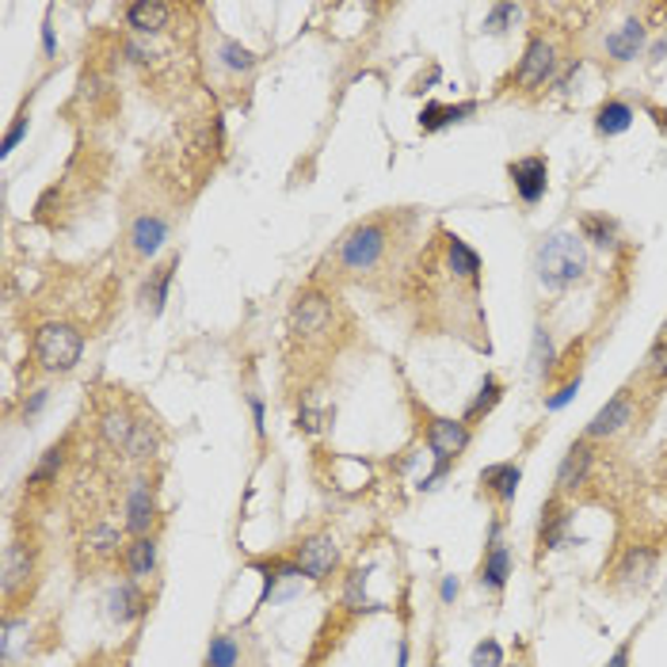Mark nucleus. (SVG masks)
Instances as JSON below:
<instances>
[{
  "label": "nucleus",
  "mask_w": 667,
  "mask_h": 667,
  "mask_svg": "<svg viewBox=\"0 0 667 667\" xmlns=\"http://www.w3.org/2000/svg\"><path fill=\"white\" fill-rule=\"evenodd\" d=\"M153 610V595L150 584H134V580H122L119 587L111 592V618L119 626L142 622L145 615Z\"/></svg>",
  "instance_id": "nucleus-24"
},
{
  "label": "nucleus",
  "mask_w": 667,
  "mask_h": 667,
  "mask_svg": "<svg viewBox=\"0 0 667 667\" xmlns=\"http://www.w3.org/2000/svg\"><path fill=\"white\" fill-rule=\"evenodd\" d=\"M408 229H413L408 211H382L355 222L321 263V275L332 286L393 283V271H408Z\"/></svg>",
  "instance_id": "nucleus-1"
},
{
  "label": "nucleus",
  "mask_w": 667,
  "mask_h": 667,
  "mask_svg": "<svg viewBox=\"0 0 667 667\" xmlns=\"http://www.w3.org/2000/svg\"><path fill=\"white\" fill-rule=\"evenodd\" d=\"M664 538H630L603 564V587L615 595H641L660 569Z\"/></svg>",
  "instance_id": "nucleus-7"
},
{
  "label": "nucleus",
  "mask_w": 667,
  "mask_h": 667,
  "mask_svg": "<svg viewBox=\"0 0 667 667\" xmlns=\"http://www.w3.org/2000/svg\"><path fill=\"white\" fill-rule=\"evenodd\" d=\"M653 480H656V488L667 496V446L660 450V457H656V465H653Z\"/></svg>",
  "instance_id": "nucleus-39"
},
{
  "label": "nucleus",
  "mask_w": 667,
  "mask_h": 667,
  "mask_svg": "<svg viewBox=\"0 0 667 667\" xmlns=\"http://www.w3.org/2000/svg\"><path fill=\"white\" fill-rule=\"evenodd\" d=\"M561 43H557L553 31H534L531 38H526V50H523V61H519V69L511 73V92L523 99H538L541 92L549 88V84L557 81V73H561L564 58H561Z\"/></svg>",
  "instance_id": "nucleus-12"
},
{
  "label": "nucleus",
  "mask_w": 667,
  "mask_h": 667,
  "mask_svg": "<svg viewBox=\"0 0 667 667\" xmlns=\"http://www.w3.org/2000/svg\"><path fill=\"white\" fill-rule=\"evenodd\" d=\"M534 271H538V283L553 294L576 286L587 271L584 237L580 233H549V237H541L538 252H534Z\"/></svg>",
  "instance_id": "nucleus-8"
},
{
  "label": "nucleus",
  "mask_w": 667,
  "mask_h": 667,
  "mask_svg": "<svg viewBox=\"0 0 667 667\" xmlns=\"http://www.w3.org/2000/svg\"><path fill=\"white\" fill-rule=\"evenodd\" d=\"M23 134H27V115H20V119L12 122V130H8V138H4V157L15 150V145H20V138H23Z\"/></svg>",
  "instance_id": "nucleus-38"
},
{
  "label": "nucleus",
  "mask_w": 667,
  "mask_h": 667,
  "mask_svg": "<svg viewBox=\"0 0 667 667\" xmlns=\"http://www.w3.org/2000/svg\"><path fill=\"white\" fill-rule=\"evenodd\" d=\"M454 595H457V584H454V580H446V584H443V599L450 603Z\"/></svg>",
  "instance_id": "nucleus-42"
},
{
  "label": "nucleus",
  "mask_w": 667,
  "mask_h": 667,
  "mask_svg": "<svg viewBox=\"0 0 667 667\" xmlns=\"http://www.w3.org/2000/svg\"><path fill=\"white\" fill-rule=\"evenodd\" d=\"M160 564V534H145V538H130L127 549H122L119 561V576L134 580V584H150L157 576Z\"/></svg>",
  "instance_id": "nucleus-21"
},
{
  "label": "nucleus",
  "mask_w": 667,
  "mask_h": 667,
  "mask_svg": "<svg viewBox=\"0 0 667 667\" xmlns=\"http://www.w3.org/2000/svg\"><path fill=\"white\" fill-rule=\"evenodd\" d=\"M580 237L592 240V245H599V248H615L618 225L610 222L607 214H584V218H580Z\"/></svg>",
  "instance_id": "nucleus-31"
},
{
  "label": "nucleus",
  "mask_w": 667,
  "mask_h": 667,
  "mask_svg": "<svg viewBox=\"0 0 667 667\" xmlns=\"http://www.w3.org/2000/svg\"><path fill=\"white\" fill-rule=\"evenodd\" d=\"M203 667H263V648L255 633H248L245 626L218 630L206 645Z\"/></svg>",
  "instance_id": "nucleus-16"
},
{
  "label": "nucleus",
  "mask_w": 667,
  "mask_h": 667,
  "mask_svg": "<svg viewBox=\"0 0 667 667\" xmlns=\"http://www.w3.org/2000/svg\"><path fill=\"white\" fill-rule=\"evenodd\" d=\"M416 416H420L424 446H428L431 457H436V469H431V477L424 480V488H431L439 477H446V473L462 462V454L473 443V428L465 420H450V416L428 413V408H416Z\"/></svg>",
  "instance_id": "nucleus-14"
},
{
  "label": "nucleus",
  "mask_w": 667,
  "mask_h": 667,
  "mask_svg": "<svg viewBox=\"0 0 667 667\" xmlns=\"http://www.w3.org/2000/svg\"><path fill=\"white\" fill-rule=\"evenodd\" d=\"M176 267H180V255L172 252L165 263H157V267H150V275H145V283H142V301H145V309H150L153 317H160V313H165L168 286H172Z\"/></svg>",
  "instance_id": "nucleus-26"
},
{
  "label": "nucleus",
  "mask_w": 667,
  "mask_h": 667,
  "mask_svg": "<svg viewBox=\"0 0 667 667\" xmlns=\"http://www.w3.org/2000/svg\"><path fill=\"white\" fill-rule=\"evenodd\" d=\"M603 457H607V446H599V443H592V439L580 436L576 443L569 446V454L561 457V465H557L553 492L564 496L569 503L603 500V485H599Z\"/></svg>",
  "instance_id": "nucleus-10"
},
{
  "label": "nucleus",
  "mask_w": 667,
  "mask_h": 667,
  "mask_svg": "<svg viewBox=\"0 0 667 667\" xmlns=\"http://www.w3.org/2000/svg\"><path fill=\"white\" fill-rule=\"evenodd\" d=\"M576 390H580V378H572V382H564L561 390H557L553 397L546 401V408H564V405H569V401H572V393H576Z\"/></svg>",
  "instance_id": "nucleus-37"
},
{
  "label": "nucleus",
  "mask_w": 667,
  "mask_h": 667,
  "mask_svg": "<svg viewBox=\"0 0 667 667\" xmlns=\"http://www.w3.org/2000/svg\"><path fill=\"white\" fill-rule=\"evenodd\" d=\"M515 15H519L515 4H492V12H488L485 27L492 31V35H503V31H508V23L515 20Z\"/></svg>",
  "instance_id": "nucleus-35"
},
{
  "label": "nucleus",
  "mask_w": 667,
  "mask_h": 667,
  "mask_svg": "<svg viewBox=\"0 0 667 667\" xmlns=\"http://www.w3.org/2000/svg\"><path fill=\"white\" fill-rule=\"evenodd\" d=\"M46 580V534L38 526V515L15 511L12 531L4 541V561H0V603L4 615H27L35 607Z\"/></svg>",
  "instance_id": "nucleus-3"
},
{
  "label": "nucleus",
  "mask_w": 667,
  "mask_h": 667,
  "mask_svg": "<svg viewBox=\"0 0 667 667\" xmlns=\"http://www.w3.org/2000/svg\"><path fill=\"white\" fill-rule=\"evenodd\" d=\"M572 515H576V503H569L557 492L546 496V503H541V519H538V561L546 553H553V549L569 546Z\"/></svg>",
  "instance_id": "nucleus-18"
},
{
  "label": "nucleus",
  "mask_w": 667,
  "mask_h": 667,
  "mask_svg": "<svg viewBox=\"0 0 667 667\" xmlns=\"http://www.w3.org/2000/svg\"><path fill=\"white\" fill-rule=\"evenodd\" d=\"M469 667H508V664H503L500 641H496V638L477 641V648H473V656H469Z\"/></svg>",
  "instance_id": "nucleus-34"
},
{
  "label": "nucleus",
  "mask_w": 667,
  "mask_h": 667,
  "mask_svg": "<svg viewBox=\"0 0 667 667\" xmlns=\"http://www.w3.org/2000/svg\"><path fill=\"white\" fill-rule=\"evenodd\" d=\"M469 115H477L473 99H465V104H428L420 111V130L424 134H439V130L454 127V122H465Z\"/></svg>",
  "instance_id": "nucleus-27"
},
{
  "label": "nucleus",
  "mask_w": 667,
  "mask_h": 667,
  "mask_svg": "<svg viewBox=\"0 0 667 667\" xmlns=\"http://www.w3.org/2000/svg\"><path fill=\"white\" fill-rule=\"evenodd\" d=\"M630 653H633V645H630V641H626V645H618V653L610 656L607 667H630Z\"/></svg>",
  "instance_id": "nucleus-40"
},
{
  "label": "nucleus",
  "mask_w": 667,
  "mask_h": 667,
  "mask_svg": "<svg viewBox=\"0 0 667 667\" xmlns=\"http://www.w3.org/2000/svg\"><path fill=\"white\" fill-rule=\"evenodd\" d=\"M508 576H511V549L500 541V519L492 523L488 531V541H485V557H480V569H477V584L485 592L500 595L508 587Z\"/></svg>",
  "instance_id": "nucleus-22"
},
{
  "label": "nucleus",
  "mask_w": 667,
  "mask_h": 667,
  "mask_svg": "<svg viewBox=\"0 0 667 667\" xmlns=\"http://www.w3.org/2000/svg\"><path fill=\"white\" fill-rule=\"evenodd\" d=\"M500 401H503V382H500V378H496V374H485V382H480L477 397L469 401V408H465V416H462V420L473 428V424H480V420H485V416L492 413V408L500 405Z\"/></svg>",
  "instance_id": "nucleus-29"
},
{
  "label": "nucleus",
  "mask_w": 667,
  "mask_h": 667,
  "mask_svg": "<svg viewBox=\"0 0 667 667\" xmlns=\"http://www.w3.org/2000/svg\"><path fill=\"white\" fill-rule=\"evenodd\" d=\"M145 405L134 401L127 390H104L92 401V431H96V446L104 450L111 462H122L134 436L138 420H142Z\"/></svg>",
  "instance_id": "nucleus-6"
},
{
  "label": "nucleus",
  "mask_w": 667,
  "mask_h": 667,
  "mask_svg": "<svg viewBox=\"0 0 667 667\" xmlns=\"http://www.w3.org/2000/svg\"><path fill=\"white\" fill-rule=\"evenodd\" d=\"M431 667H443V664H439V656H431Z\"/></svg>",
  "instance_id": "nucleus-44"
},
{
  "label": "nucleus",
  "mask_w": 667,
  "mask_h": 667,
  "mask_svg": "<svg viewBox=\"0 0 667 667\" xmlns=\"http://www.w3.org/2000/svg\"><path fill=\"white\" fill-rule=\"evenodd\" d=\"M290 367L309 362H329L340 355V344L352 332V313L340 306L336 286L313 283L294 298L290 309Z\"/></svg>",
  "instance_id": "nucleus-2"
},
{
  "label": "nucleus",
  "mask_w": 667,
  "mask_h": 667,
  "mask_svg": "<svg viewBox=\"0 0 667 667\" xmlns=\"http://www.w3.org/2000/svg\"><path fill=\"white\" fill-rule=\"evenodd\" d=\"M638 382L648 385L656 397H660V393L667 390V329H664V336L653 344V352H648V359H645V367H641Z\"/></svg>",
  "instance_id": "nucleus-30"
},
{
  "label": "nucleus",
  "mask_w": 667,
  "mask_h": 667,
  "mask_svg": "<svg viewBox=\"0 0 667 667\" xmlns=\"http://www.w3.org/2000/svg\"><path fill=\"white\" fill-rule=\"evenodd\" d=\"M362 618L359 615H352V610H344L336 603V607L324 615V622H321V630H317V638H313V645H309V656H306V667H321V664H329L332 656L340 653V645L347 641V633L359 626Z\"/></svg>",
  "instance_id": "nucleus-17"
},
{
  "label": "nucleus",
  "mask_w": 667,
  "mask_h": 667,
  "mask_svg": "<svg viewBox=\"0 0 667 667\" xmlns=\"http://www.w3.org/2000/svg\"><path fill=\"white\" fill-rule=\"evenodd\" d=\"M283 553L298 564V572L306 580H313L317 587H329L332 580L344 576V553L340 541L329 526H306L283 546Z\"/></svg>",
  "instance_id": "nucleus-9"
},
{
  "label": "nucleus",
  "mask_w": 667,
  "mask_h": 667,
  "mask_svg": "<svg viewBox=\"0 0 667 667\" xmlns=\"http://www.w3.org/2000/svg\"><path fill=\"white\" fill-rule=\"evenodd\" d=\"M168 233H172V214L150 211V206L138 214H130L127 233H122V252H127V263H134V267L150 263L153 255L168 245Z\"/></svg>",
  "instance_id": "nucleus-15"
},
{
  "label": "nucleus",
  "mask_w": 667,
  "mask_h": 667,
  "mask_svg": "<svg viewBox=\"0 0 667 667\" xmlns=\"http://www.w3.org/2000/svg\"><path fill=\"white\" fill-rule=\"evenodd\" d=\"M508 667H531V653H526V648H523V653H519V660H515V664H508Z\"/></svg>",
  "instance_id": "nucleus-43"
},
{
  "label": "nucleus",
  "mask_w": 667,
  "mask_h": 667,
  "mask_svg": "<svg viewBox=\"0 0 667 667\" xmlns=\"http://www.w3.org/2000/svg\"><path fill=\"white\" fill-rule=\"evenodd\" d=\"M508 180L511 188H515L519 203L523 206H538L541 199H546V188H549V165L541 153H534V157H519L508 165Z\"/></svg>",
  "instance_id": "nucleus-19"
},
{
  "label": "nucleus",
  "mask_w": 667,
  "mask_h": 667,
  "mask_svg": "<svg viewBox=\"0 0 667 667\" xmlns=\"http://www.w3.org/2000/svg\"><path fill=\"white\" fill-rule=\"evenodd\" d=\"M645 38H648V27L641 23V15L626 12V20L603 35V53H607L615 65H630V61L645 50Z\"/></svg>",
  "instance_id": "nucleus-20"
},
{
  "label": "nucleus",
  "mask_w": 667,
  "mask_h": 667,
  "mask_svg": "<svg viewBox=\"0 0 667 667\" xmlns=\"http://www.w3.org/2000/svg\"><path fill=\"white\" fill-rule=\"evenodd\" d=\"M172 15H176L172 4H160V0H134V4H127V27H134L138 35H160V31H168Z\"/></svg>",
  "instance_id": "nucleus-25"
},
{
  "label": "nucleus",
  "mask_w": 667,
  "mask_h": 667,
  "mask_svg": "<svg viewBox=\"0 0 667 667\" xmlns=\"http://www.w3.org/2000/svg\"><path fill=\"white\" fill-rule=\"evenodd\" d=\"M656 401H660V397H656L648 385H641L638 378H633L630 385H622V390H618L615 397H610L607 405L592 416L584 439L607 446V443H618V439H626V436H641V431H645V424H648V416H653Z\"/></svg>",
  "instance_id": "nucleus-4"
},
{
  "label": "nucleus",
  "mask_w": 667,
  "mask_h": 667,
  "mask_svg": "<svg viewBox=\"0 0 667 667\" xmlns=\"http://www.w3.org/2000/svg\"><path fill=\"white\" fill-rule=\"evenodd\" d=\"M160 469H130L127 488H122V526L130 538H145V534L165 531V511H160Z\"/></svg>",
  "instance_id": "nucleus-11"
},
{
  "label": "nucleus",
  "mask_w": 667,
  "mask_h": 667,
  "mask_svg": "<svg viewBox=\"0 0 667 667\" xmlns=\"http://www.w3.org/2000/svg\"><path fill=\"white\" fill-rule=\"evenodd\" d=\"M553 344H549V332L538 324V332H534V367H538L541 378H553Z\"/></svg>",
  "instance_id": "nucleus-33"
},
{
  "label": "nucleus",
  "mask_w": 667,
  "mask_h": 667,
  "mask_svg": "<svg viewBox=\"0 0 667 667\" xmlns=\"http://www.w3.org/2000/svg\"><path fill=\"white\" fill-rule=\"evenodd\" d=\"M519 480H523V469L519 462H496V465H485L480 469V496L496 503V508H511L515 503V492H519Z\"/></svg>",
  "instance_id": "nucleus-23"
},
{
  "label": "nucleus",
  "mask_w": 667,
  "mask_h": 667,
  "mask_svg": "<svg viewBox=\"0 0 667 667\" xmlns=\"http://www.w3.org/2000/svg\"><path fill=\"white\" fill-rule=\"evenodd\" d=\"M84 347L88 336L69 321H46L31 332V359L43 374H73L84 359Z\"/></svg>",
  "instance_id": "nucleus-13"
},
{
  "label": "nucleus",
  "mask_w": 667,
  "mask_h": 667,
  "mask_svg": "<svg viewBox=\"0 0 667 667\" xmlns=\"http://www.w3.org/2000/svg\"><path fill=\"white\" fill-rule=\"evenodd\" d=\"M222 53H225V65H229V69H245V73H248V69L255 65V53L245 50L240 43H225Z\"/></svg>",
  "instance_id": "nucleus-36"
},
{
  "label": "nucleus",
  "mask_w": 667,
  "mask_h": 667,
  "mask_svg": "<svg viewBox=\"0 0 667 667\" xmlns=\"http://www.w3.org/2000/svg\"><path fill=\"white\" fill-rule=\"evenodd\" d=\"M43 46H46V53H53V31H50V23L43 27Z\"/></svg>",
  "instance_id": "nucleus-41"
},
{
  "label": "nucleus",
  "mask_w": 667,
  "mask_h": 667,
  "mask_svg": "<svg viewBox=\"0 0 667 667\" xmlns=\"http://www.w3.org/2000/svg\"><path fill=\"white\" fill-rule=\"evenodd\" d=\"M633 127V107L626 99H607V104L595 111V134L599 138H618Z\"/></svg>",
  "instance_id": "nucleus-28"
},
{
  "label": "nucleus",
  "mask_w": 667,
  "mask_h": 667,
  "mask_svg": "<svg viewBox=\"0 0 667 667\" xmlns=\"http://www.w3.org/2000/svg\"><path fill=\"white\" fill-rule=\"evenodd\" d=\"M73 465H76V431H69L58 443L46 446L43 457L35 462V469L23 477V511L43 519V511L53 508V500H58V488L65 480H73Z\"/></svg>",
  "instance_id": "nucleus-5"
},
{
  "label": "nucleus",
  "mask_w": 667,
  "mask_h": 667,
  "mask_svg": "<svg viewBox=\"0 0 667 667\" xmlns=\"http://www.w3.org/2000/svg\"><path fill=\"white\" fill-rule=\"evenodd\" d=\"M134 645L138 641L130 638L122 648H92L84 660H76L73 667H130V660H134Z\"/></svg>",
  "instance_id": "nucleus-32"
}]
</instances>
